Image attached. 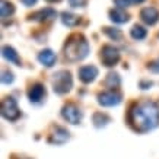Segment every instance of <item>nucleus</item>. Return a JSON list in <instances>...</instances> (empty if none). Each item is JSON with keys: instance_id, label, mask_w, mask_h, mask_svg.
Returning <instances> with one entry per match:
<instances>
[{"instance_id": "f257e3e1", "label": "nucleus", "mask_w": 159, "mask_h": 159, "mask_svg": "<svg viewBox=\"0 0 159 159\" xmlns=\"http://www.w3.org/2000/svg\"><path fill=\"white\" fill-rule=\"evenodd\" d=\"M129 123L139 133L155 129L159 125V108L152 101H143L131 107L129 112Z\"/></svg>"}, {"instance_id": "f03ea898", "label": "nucleus", "mask_w": 159, "mask_h": 159, "mask_svg": "<svg viewBox=\"0 0 159 159\" xmlns=\"http://www.w3.org/2000/svg\"><path fill=\"white\" fill-rule=\"evenodd\" d=\"M89 53V44L83 35L73 34L69 37L64 45V56L69 61H79L88 56Z\"/></svg>"}, {"instance_id": "7ed1b4c3", "label": "nucleus", "mask_w": 159, "mask_h": 159, "mask_svg": "<svg viewBox=\"0 0 159 159\" xmlns=\"http://www.w3.org/2000/svg\"><path fill=\"white\" fill-rule=\"evenodd\" d=\"M72 76H70V73L67 70H60L54 75L53 77V89L56 93L58 95H63V93H66L72 89Z\"/></svg>"}, {"instance_id": "20e7f679", "label": "nucleus", "mask_w": 159, "mask_h": 159, "mask_svg": "<svg viewBox=\"0 0 159 159\" xmlns=\"http://www.w3.org/2000/svg\"><path fill=\"white\" fill-rule=\"evenodd\" d=\"M2 116L9 121H15L19 118L20 111L13 98H5L3 99V102H2Z\"/></svg>"}, {"instance_id": "39448f33", "label": "nucleus", "mask_w": 159, "mask_h": 159, "mask_svg": "<svg viewBox=\"0 0 159 159\" xmlns=\"http://www.w3.org/2000/svg\"><path fill=\"white\" fill-rule=\"evenodd\" d=\"M101 60L104 63V66L107 67H112L116 66L118 60H120V53L118 50L114 48L112 45H104L101 50Z\"/></svg>"}, {"instance_id": "423d86ee", "label": "nucleus", "mask_w": 159, "mask_h": 159, "mask_svg": "<svg viewBox=\"0 0 159 159\" xmlns=\"http://www.w3.org/2000/svg\"><path fill=\"white\" fill-rule=\"evenodd\" d=\"M61 116L70 124H79L82 121V111L79 110L75 104H67V105L63 107Z\"/></svg>"}, {"instance_id": "0eeeda50", "label": "nucleus", "mask_w": 159, "mask_h": 159, "mask_svg": "<svg viewBox=\"0 0 159 159\" xmlns=\"http://www.w3.org/2000/svg\"><path fill=\"white\" fill-rule=\"evenodd\" d=\"M98 102L104 107H112V105H118L121 102V93L114 91H108V92H102L98 95Z\"/></svg>"}, {"instance_id": "6e6552de", "label": "nucleus", "mask_w": 159, "mask_h": 159, "mask_svg": "<svg viewBox=\"0 0 159 159\" xmlns=\"http://www.w3.org/2000/svg\"><path fill=\"white\" fill-rule=\"evenodd\" d=\"M98 76V69L95 66H83L79 69V77L83 83H91Z\"/></svg>"}, {"instance_id": "1a4fd4ad", "label": "nucleus", "mask_w": 159, "mask_h": 159, "mask_svg": "<svg viewBox=\"0 0 159 159\" xmlns=\"http://www.w3.org/2000/svg\"><path fill=\"white\" fill-rule=\"evenodd\" d=\"M140 18L142 20L148 25H155L159 19V12L155 7H145V9L140 12Z\"/></svg>"}, {"instance_id": "9d476101", "label": "nucleus", "mask_w": 159, "mask_h": 159, "mask_svg": "<svg viewBox=\"0 0 159 159\" xmlns=\"http://www.w3.org/2000/svg\"><path fill=\"white\" fill-rule=\"evenodd\" d=\"M53 18H56V10L50 9V7L41 9L31 15V19L38 20V22H45V20H50V19H53Z\"/></svg>"}, {"instance_id": "9b49d317", "label": "nucleus", "mask_w": 159, "mask_h": 159, "mask_svg": "<svg viewBox=\"0 0 159 159\" xmlns=\"http://www.w3.org/2000/svg\"><path fill=\"white\" fill-rule=\"evenodd\" d=\"M44 95H45V89H44L41 83H35L34 86H31V89L28 91V97L31 102H39Z\"/></svg>"}, {"instance_id": "f8f14e48", "label": "nucleus", "mask_w": 159, "mask_h": 159, "mask_svg": "<svg viewBox=\"0 0 159 159\" xmlns=\"http://www.w3.org/2000/svg\"><path fill=\"white\" fill-rule=\"evenodd\" d=\"M69 140V133L66 129H63V127H56L54 129V133L51 134V139L50 142H53L56 145H63V143H66Z\"/></svg>"}, {"instance_id": "ddd939ff", "label": "nucleus", "mask_w": 159, "mask_h": 159, "mask_svg": "<svg viewBox=\"0 0 159 159\" xmlns=\"http://www.w3.org/2000/svg\"><path fill=\"white\" fill-rule=\"evenodd\" d=\"M38 60L45 67H51V66H54V63H56V54L51 50H43L38 54Z\"/></svg>"}, {"instance_id": "4468645a", "label": "nucleus", "mask_w": 159, "mask_h": 159, "mask_svg": "<svg viewBox=\"0 0 159 159\" xmlns=\"http://www.w3.org/2000/svg\"><path fill=\"white\" fill-rule=\"evenodd\" d=\"M110 19L116 24H124L130 19V16L125 13L123 9H112L110 10Z\"/></svg>"}, {"instance_id": "2eb2a0df", "label": "nucleus", "mask_w": 159, "mask_h": 159, "mask_svg": "<svg viewBox=\"0 0 159 159\" xmlns=\"http://www.w3.org/2000/svg\"><path fill=\"white\" fill-rule=\"evenodd\" d=\"M2 51H3V57H5L6 60H9L10 63H15V64H18V66L20 64L19 56H18V53H16V51H15L12 47H9V45H5Z\"/></svg>"}, {"instance_id": "dca6fc26", "label": "nucleus", "mask_w": 159, "mask_h": 159, "mask_svg": "<svg viewBox=\"0 0 159 159\" xmlns=\"http://www.w3.org/2000/svg\"><path fill=\"white\" fill-rule=\"evenodd\" d=\"M120 76L117 75V73H110L108 76H107L105 79V86L107 88H110L111 91H114V89H117V88L120 86Z\"/></svg>"}, {"instance_id": "f3484780", "label": "nucleus", "mask_w": 159, "mask_h": 159, "mask_svg": "<svg viewBox=\"0 0 159 159\" xmlns=\"http://www.w3.org/2000/svg\"><path fill=\"white\" fill-rule=\"evenodd\" d=\"M61 20L64 25H67V26H75V25L79 24V16L73 13H67V12H63L61 13Z\"/></svg>"}, {"instance_id": "a211bd4d", "label": "nucleus", "mask_w": 159, "mask_h": 159, "mask_svg": "<svg viewBox=\"0 0 159 159\" xmlns=\"http://www.w3.org/2000/svg\"><path fill=\"white\" fill-rule=\"evenodd\" d=\"M13 12H15L13 5L6 2V0H2V3H0V15H2V18H7L10 15H13Z\"/></svg>"}, {"instance_id": "6ab92c4d", "label": "nucleus", "mask_w": 159, "mask_h": 159, "mask_svg": "<svg viewBox=\"0 0 159 159\" xmlns=\"http://www.w3.org/2000/svg\"><path fill=\"white\" fill-rule=\"evenodd\" d=\"M130 35H131V38L137 39V41H139V39H143L146 37V29L143 28V26H140V25H134L130 31Z\"/></svg>"}, {"instance_id": "aec40b11", "label": "nucleus", "mask_w": 159, "mask_h": 159, "mask_svg": "<svg viewBox=\"0 0 159 159\" xmlns=\"http://www.w3.org/2000/svg\"><path fill=\"white\" fill-rule=\"evenodd\" d=\"M110 123V117L107 116V114H102V112H97V114H93V124L97 125V127H102V125H105Z\"/></svg>"}, {"instance_id": "412c9836", "label": "nucleus", "mask_w": 159, "mask_h": 159, "mask_svg": "<svg viewBox=\"0 0 159 159\" xmlns=\"http://www.w3.org/2000/svg\"><path fill=\"white\" fill-rule=\"evenodd\" d=\"M104 32H105L111 39H114V41L121 39V37H123L121 31H118V29H116V28H104Z\"/></svg>"}, {"instance_id": "4be33fe9", "label": "nucleus", "mask_w": 159, "mask_h": 159, "mask_svg": "<svg viewBox=\"0 0 159 159\" xmlns=\"http://www.w3.org/2000/svg\"><path fill=\"white\" fill-rule=\"evenodd\" d=\"M2 82L5 85H9V83L13 82V75L10 72H3L2 73Z\"/></svg>"}, {"instance_id": "5701e85b", "label": "nucleus", "mask_w": 159, "mask_h": 159, "mask_svg": "<svg viewBox=\"0 0 159 159\" xmlns=\"http://www.w3.org/2000/svg\"><path fill=\"white\" fill-rule=\"evenodd\" d=\"M67 2L72 7H83L86 5V0H67Z\"/></svg>"}, {"instance_id": "b1692460", "label": "nucleus", "mask_w": 159, "mask_h": 159, "mask_svg": "<svg viewBox=\"0 0 159 159\" xmlns=\"http://www.w3.org/2000/svg\"><path fill=\"white\" fill-rule=\"evenodd\" d=\"M130 2L131 0H114V3L118 6V9H125L130 6Z\"/></svg>"}, {"instance_id": "393cba45", "label": "nucleus", "mask_w": 159, "mask_h": 159, "mask_svg": "<svg viewBox=\"0 0 159 159\" xmlns=\"http://www.w3.org/2000/svg\"><path fill=\"white\" fill-rule=\"evenodd\" d=\"M149 69H150V70H152L153 73H159V58H158V60H155L153 63H150Z\"/></svg>"}, {"instance_id": "a878e982", "label": "nucleus", "mask_w": 159, "mask_h": 159, "mask_svg": "<svg viewBox=\"0 0 159 159\" xmlns=\"http://www.w3.org/2000/svg\"><path fill=\"white\" fill-rule=\"evenodd\" d=\"M20 2H22L25 6H32L37 3V0H20Z\"/></svg>"}, {"instance_id": "bb28decb", "label": "nucleus", "mask_w": 159, "mask_h": 159, "mask_svg": "<svg viewBox=\"0 0 159 159\" xmlns=\"http://www.w3.org/2000/svg\"><path fill=\"white\" fill-rule=\"evenodd\" d=\"M140 86H142V89H148L152 86V82H140Z\"/></svg>"}, {"instance_id": "cd10ccee", "label": "nucleus", "mask_w": 159, "mask_h": 159, "mask_svg": "<svg viewBox=\"0 0 159 159\" xmlns=\"http://www.w3.org/2000/svg\"><path fill=\"white\" fill-rule=\"evenodd\" d=\"M131 2H133V3H136V5H140V3H143L145 0H131Z\"/></svg>"}, {"instance_id": "c85d7f7f", "label": "nucleus", "mask_w": 159, "mask_h": 159, "mask_svg": "<svg viewBox=\"0 0 159 159\" xmlns=\"http://www.w3.org/2000/svg\"><path fill=\"white\" fill-rule=\"evenodd\" d=\"M48 2H58V0H48Z\"/></svg>"}, {"instance_id": "c756f323", "label": "nucleus", "mask_w": 159, "mask_h": 159, "mask_svg": "<svg viewBox=\"0 0 159 159\" xmlns=\"http://www.w3.org/2000/svg\"><path fill=\"white\" fill-rule=\"evenodd\" d=\"M12 159H18V158H12ZM20 159H25V158H20Z\"/></svg>"}]
</instances>
